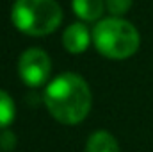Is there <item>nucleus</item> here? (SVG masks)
Segmentation results:
<instances>
[{"label":"nucleus","mask_w":153,"mask_h":152,"mask_svg":"<svg viewBox=\"0 0 153 152\" xmlns=\"http://www.w3.org/2000/svg\"><path fill=\"white\" fill-rule=\"evenodd\" d=\"M45 104L57 122L73 125L82 122L91 109V90L82 77L62 74L45 90Z\"/></svg>","instance_id":"f257e3e1"},{"label":"nucleus","mask_w":153,"mask_h":152,"mask_svg":"<svg viewBox=\"0 0 153 152\" xmlns=\"http://www.w3.org/2000/svg\"><path fill=\"white\" fill-rule=\"evenodd\" d=\"M89 39H91L89 29L84 23H73V25H70L64 31V34H62V45L66 47L68 52L80 54V52H84L87 48Z\"/></svg>","instance_id":"39448f33"},{"label":"nucleus","mask_w":153,"mask_h":152,"mask_svg":"<svg viewBox=\"0 0 153 152\" xmlns=\"http://www.w3.org/2000/svg\"><path fill=\"white\" fill-rule=\"evenodd\" d=\"M50 68H52L50 57L39 48L25 50L18 61V74L27 86L32 88H38L46 82L50 75Z\"/></svg>","instance_id":"20e7f679"},{"label":"nucleus","mask_w":153,"mask_h":152,"mask_svg":"<svg viewBox=\"0 0 153 152\" xmlns=\"http://www.w3.org/2000/svg\"><path fill=\"white\" fill-rule=\"evenodd\" d=\"M11 16L13 23L22 32L29 36H45L59 27L62 9L55 0H18Z\"/></svg>","instance_id":"7ed1b4c3"},{"label":"nucleus","mask_w":153,"mask_h":152,"mask_svg":"<svg viewBox=\"0 0 153 152\" xmlns=\"http://www.w3.org/2000/svg\"><path fill=\"white\" fill-rule=\"evenodd\" d=\"M14 143H16V138H14V134L11 132V131H2L0 132V149L2 150H11L13 147H14Z\"/></svg>","instance_id":"9d476101"},{"label":"nucleus","mask_w":153,"mask_h":152,"mask_svg":"<svg viewBox=\"0 0 153 152\" xmlns=\"http://www.w3.org/2000/svg\"><path fill=\"white\" fill-rule=\"evenodd\" d=\"M105 2H107V9L111 11L112 16L125 14L132 5V0H105Z\"/></svg>","instance_id":"1a4fd4ad"},{"label":"nucleus","mask_w":153,"mask_h":152,"mask_svg":"<svg viewBox=\"0 0 153 152\" xmlns=\"http://www.w3.org/2000/svg\"><path fill=\"white\" fill-rule=\"evenodd\" d=\"M93 43L109 59H126L139 48V34L121 18H105L93 29Z\"/></svg>","instance_id":"f03ea898"},{"label":"nucleus","mask_w":153,"mask_h":152,"mask_svg":"<svg viewBox=\"0 0 153 152\" xmlns=\"http://www.w3.org/2000/svg\"><path fill=\"white\" fill-rule=\"evenodd\" d=\"M73 11L84 22H94L103 13V0H73Z\"/></svg>","instance_id":"423d86ee"},{"label":"nucleus","mask_w":153,"mask_h":152,"mask_svg":"<svg viewBox=\"0 0 153 152\" xmlns=\"http://www.w3.org/2000/svg\"><path fill=\"white\" fill-rule=\"evenodd\" d=\"M14 114H16V108L13 99L0 90V129H5L14 120Z\"/></svg>","instance_id":"6e6552de"},{"label":"nucleus","mask_w":153,"mask_h":152,"mask_svg":"<svg viewBox=\"0 0 153 152\" xmlns=\"http://www.w3.org/2000/svg\"><path fill=\"white\" fill-rule=\"evenodd\" d=\"M85 152H119V145L107 131H96L87 140Z\"/></svg>","instance_id":"0eeeda50"}]
</instances>
